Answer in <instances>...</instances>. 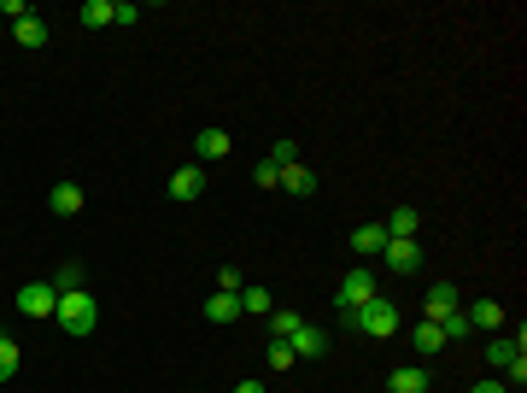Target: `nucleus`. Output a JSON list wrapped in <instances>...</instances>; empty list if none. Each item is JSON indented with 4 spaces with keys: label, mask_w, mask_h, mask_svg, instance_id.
<instances>
[{
    "label": "nucleus",
    "mask_w": 527,
    "mask_h": 393,
    "mask_svg": "<svg viewBox=\"0 0 527 393\" xmlns=\"http://www.w3.org/2000/svg\"><path fill=\"white\" fill-rule=\"evenodd\" d=\"M282 188L299 194V200H311V194H317V170H311V165H287L282 170Z\"/></svg>",
    "instance_id": "4468645a"
},
{
    "label": "nucleus",
    "mask_w": 527,
    "mask_h": 393,
    "mask_svg": "<svg viewBox=\"0 0 527 393\" xmlns=\"http://www.w3.org/2000/svg\"><path fill=\"white\" fill-rule=\"evenodd\" d=\"M439 335H446V347H463V340H469V317H463V305L439 317Z\"/></svg>",
    "instance_id": "6ab92c4d"
},
{
    "label": "nucleus",
    "mask_w": 527,
    "mask_h": 393,
    "mask_svg": "<svg viewBox=\"0 0 527 393\" xmlns=\"http://www.w3.org/2000/svg\"><path fill=\"white\" fill-rule=\"evenodd\" d=\"M18 359H24V352H18V340H6V335H0V382H12V376H18Z\"/></svg>",
    "instance_id": "a878e982"
},
{
    "label": "nucleus",
    "mask_w": 527,
    "mask_h": 393,
    "mask_svg": "<svg viewBox=\"0 0 527 393\" xmlns=\"http://www.w3.org/2000/svg\"><path fill=\"white\" fill-rule=\"evenodd\" d=\"M235 317H241V293H223V288H217V293L206 300V323L223 329V323H235Z\"/></svg>",
    "instance_id": "f8f14e48"
},
{
    "label": "nucleus",
    "mask_w": 527,
    "mask_h": 393,
    "mask_svg": "<svg viewBox=\"0 0 527 393\" xmlns=\"http://www.w3.org/2000/svg\"><path fill=\"white\" fill-rule=\"evenodd\" d=\"M264 323H270V340H293L299 329H305V317H299V312H287V305H275V312L264 317Z\"/></svg>",
    "instance_id": "dca6fc26"
},
{
    "label": "nucleus",
    "mask_w": 527,
    "mask_h": 393,
    "mask_svg": "<svg viewBox=\"0 0 527 393\" xmlns=\"http://www.w3.org/2000/svg\"><path fill=\"white\" fill-rule=\"evenodd\" d=\"M264 364H270V370H275V376H282V370H293V364H299V352H293V340H270V352H264Z\"/></svg>",
    "instance_id": "412c9836"
},
{
    "label": "nucleus",
    "mask_w": 527,
    "mask_h": 393,
    "mask_svg": "<svg viewBox=\"0 0 527 393\" xmlns=\"http://www.w3.org/2000/svg\"><path fill=\"white\" fill-rule=\"evenodd\" d=\"M253 182H258V188H282V165H275V158H258V165H253Z\"/></svg>",
    "instance_id": "bb28decb"
},
{
    "label": "nucleus",
    "mask_w": 527,
    "mask_h": 393,
    "mask_svg": "<svg viewBox=\"0 0 527 393\" xmlns=\"http://www.w3.org/2000/svg\"><path fill=\"white\" fill-rule=\"evenodd\" d=\"M428 364H398L393 376H387V393H428Z\"/></svg>",
    "instance_id": "1a4fd4ad"
},
{
    "label": "nucleus",
    "mask_w": 527,
    "mask_h": 393,
    "mask_svg": "<svg viewBox=\"0 0 527 393\" xmlns=\"http://www.w3.org/2000/svg\"><path fill=\"white\" fill-rule=\"evenodd\" d=\"M381 229H387V241H417L422 235V212H417V206H393Z\"/></svg>",
    "instance_id": "39448f33"
},
{
    "label": "nucleus",
    "mask_w": 527,
    "mask_h": 393,
    "mask_svg": "<svg viewBox=\"0 0 527 393\" xmlns=\"http://www.w3.org/2000/svg\"><path fill=\"white\" fill-rule=\"evenodd\" d=\"M270 158H275V165H282V170H287V165H299V147H293V141H287V135H282V141H275V147H270Z\"/></svg>",
    "instance_id": "c85d7f7f"
},
{
    "label": "nucleus",
    "mask_w": 527,
    "mask_h": 393,
    "mask_svg": "<svg viewBox=\"0 0 527 393\" xmlns=\"http://www.w3.org/2000/svg\"><path fill=\"white\" fill-rule=\"evenodd\" d=\"M293 352H299V359H322V352H329V335H322L317 323H305V329L293 335Z\"/></svg>",
    "instance_id": "f3484780"
},
{
    "label": "nucleus",
    "mask_w": 527,
    "mask_h": 393,
    "mask_svg": "<svg viewBox=\"0 0 527 393\" xmlns=\"http://www.w3.org/2000/svg\"><path fill=\"white\" fill-rule=\"evenodd\" d=\"M510 393H522V388H510Z\"/></svg>",
    "instance_id": "72a5a7b5"
},
{
    "label": "nucleus",
    "mask_w": 527,
    "mask_h": 393,
    "mask_svg": "<svg viewBox=\"0 0 527 393\" xmlns=\"http://www.w3.org/2000/svg\"><path fill=\"white\" fill-rule=\"evenodd\" d=\"M463 317H469V329H498V323H504V305H498V300H463Z\"/></svg>",
    "instance_id": "ddd939ff"
},
{
    "label": "nucleus",
    "mask_w": 527,
    "mask_h": 393,
    "mask_svg": "<svg viewBox=\"0 0 527 393\" xmlns=\"http://www.w3.org/2000/svg\"><path fill=\"white\" fill-rule=\"evenodd\" d=\"M522 340H527V329H516V340L493 335V340H486V364H493V370H510V364L522 359Z\"/></svg>",
    "instance_id": "6e6552de"
},
{
    "label": "nucleus",
    "mask_w": 527,
    "mask_h": 393,
    "mask_svg": "<svg viewBox=\"0 0 527 393\" xmlns=\"http://www.w3.org/2000/svg\"><path fill=\"white\" fill-rule=\"evenodd\" d=\"M241 312L270 317V312H275V293H270V288H241Z\"/></svg>",
    "instance_id": "4be33fe9"
},
{
    "label": "nucleus",
    "mask_w": 527,
    "mask_h": 393,
    "mask_svg": "<svg viewBox=\"0 0 527 393\" xmlns=\"http://www.w3.org/2000/svg\"><path fill=\"white\" fill-rule=\"evenodd\" d=\"M469 393H510V388H498V382H474Z\"/></svg>",
    "instance_id": "2f4dec72"
},
{
    "label": "nucleus",
    "mask_w": 527,
    "mask_h": 393,
    "mask_svg": "<svg viewBox=\"0 0 527 393\" xmlns=\"http://www.w3.org/2000/svg\"><path fill=\"white\" fill-rule=\"evenodd\" d=\"M0 12H6L12 24H24V18H30V0H0Z\"/></svg>",
    "instance_id": "7c9ffc66"
},
{
    "label": "nucleus",
    "mask_w": 527,
    "mask_h": 393,
    "mask_svg": "<svg viewBox=\"0 0 527 393\" xmlns=\"http://www.w3.org/2000/svg\"><path fill=\"white\" fill-rule=\"evenodd\" d=\"M199 194H206V170H199V165H182L170 177V200H199Z\"/></svg>",
    "instance_id": "9d476101"
},
{
    "label": "nucleus",
    "mask_w": 527,
    "mask_h": 393,
    "mask_svg": "<svg viewBox=\"0 0 527 393\" xmlns=\"http://www.w3.org/2000/svg\"><path fill=\"white\" fill-rule=\"evenodd\" d=\"M417 352H422V359L446 352V335H439V323H417Z\"/></svg>",
    "instance_id": "5701e85b"
},
{
    "label": "nucleus",
    "mask_w": 527,
    "mask_h": 393,
    "mask_svg": "<svg viewBox=\"0 0 527 393\" xmlns=\"http://www.w3.org/2000/svg\"><path fill=\"white\" fill-rule=\"evenodd\" d=\"M340 323L358 329V335H369V340H393V335H398V305L375 293V300L358 305V312H340Z\"/></svg>",
    "instance_id": "f257e3e1"
},
{
    "label": "nucleus",
    "mask_w": 527,
    "mask_h": 393,
    "mask_svg": "<svg viewBox=\"0 0 527 393\" xmlns=\"http://www.w3.org/2000/svg\"><path fill=\"white\" fill-rule=\"evenodd\" d=\"M12 35H18V47H47V24L35 18V12L24 24H12Z\"/></svg>",
    "instance_id": "aec40b11"
},
{
    "label": "nucleus",
    "mask_w": 527,
    "mask_h": 393,
    "mask_svg": "<svg viewBox=\"0 0 527 393\" xmlns=\"http://www.w3.org/2000/svg\"><path fill=\"white\" fill-rule=\"evenodd\" d=\"M457 305H463V293L451 288V282H434V288H428V300H422V323H439V317H446V312H457Z\"/></svg>",
    "instance_id": "0eeeda50"
},
{
    "label": "nucleus",
    "mask_w": 527,
    "mask_h": 393,
    "mask_svg": "<svg viewBox=\"0 0 527 393\" xmlns=\"http://www.w3.org/2000/svg\"><path fill=\"white\" fill-rule=\"evenodd\" d=\"M194 153H199V158H229V153H235V135H229V129H199V135H194Z\"/></svg>",
    "instance_id": "9b49d317"
},
{
    "label": "nucleus",
    "mask_w": 527,
    "mask_h": 393,
    "mask_svg": "<svg viewBox=\"0 0 527 393\" xmlns=\"http://www.w3.org/2000/svg\"><path fill=\"white\" fill-rule=\"evenodd\" d=\"M334 300H340V312H358V305H369V300H375V270L351 264L346 276H340V293H334Z\"/></svg>",
    "instance_id": "20e7f679"
},
{
    "label": "nucleus",
    "mask_w": 527,
    "mask_h": 393,
    "mask_svg": "<svg viewBox=\"0 0 527 393\" xmlns=\"http://www.w3.org/2000/svg\"><path fill=\"white\" fill-rule=\"evenodd\" d=\"M235 393H270V388H264V382H241V388H235Z\"/></svg>",
    "instance_id": "473e14b6"
},
{
    "label": "nucleus",
    "mask_w": 527,
    "mask_h": 393,
    "mask_svg": "<svg viewBox=\"0 0 527 393\" xmlns=\"http://www.w3.org/2000/svg\"><path fill=\"white\" fill-rule=\"evenodd\" d=\"M53 323L65 329V335H94V323H100V305H94V293L77 288V293H59V312H53Z\"/></svg>",
    "instance_id": "f03ea898"
},
{
    "label": "nucleus",
    "mask_w": 527,
    "mask_h": 393,
    "mask_svg": "<svg viewBox=\"0 0 527 393\" xmlns=\"http://www.w3.org/2000/svg\"><path fill=\"white\" fill-rule=\"evenodd\" d=\"M77 18L88 24V30H106V24H111V0H82Z\"/></svg>",
    "instance_id": "b1692460"
},
{
    "label": "nucleus",
    "mask_w": 527,
    "mask_h": 393,
    "mask_svg": "<svg viewBox=\"0 0 527 393\" xmlns=\"http://www.w3.org/2000/svg\"><path fill=\"white\" fill-rule=\"evenodd\" d=\"M111 24H141V6L135 0H111Z\"/></svg>",
    "instance_id": "cd10ccee"
},
{
    "label": "nucleus",
    "mask_w": 527,
    "mask_h": 393,
    "mask_svg": "<svg viewBox=\"0 0 527 393\" xmlns=\"http://www.w3.org/2000/svg\"><path fill=\"white\" fill-rule=\"evenodd\" d=\"M47 206H53V217H77L82 212V188L77 182H59V188L47 194Z\"/></svg>",
    "instance_id": "2eb2a0df"
},
{
    "label": "nucleus",
    "mask_w": 527,
    "mask_h": 393,
    "mask_svg": "<svg viewBox=\"0 0 527 393\" xmlns=\"http://www.w3.org/2000/svg\"><path fill=\"white\" fill-rule=\"evenodd\" d=\"M387 270H398V276H417L422 270V241H387Z\"/></svg>",
    "instance_id": "423d86ee"
},
{
    "label": "nucleus",
    "mask_w": 527,
    "mask_h": 393,
    "mask_svg": "<svg viewBox=\"0 0 527 393\" xmlns=\"http://www.w3.org/2000/svg\"><path fill=\"white\" fill-rule=\"evenodd\" d=\"M217 288H223V293H241V288H246V282H241V270H235V264H223V270H217Z\"/></svg>",
    "instance_id": "c756f323"
},
{
    "label": "nucleus",
    "mask_w": 527,
    "mask_h": 393,
    "mask_svg": "<svg viewBox=\"0 0 527 393\" xmlns=\"http://www.w3.org/2000/svg\"><path fill=\"white\" fill-rule=\"evenodd\" d=\"M351 247L358 253H387V229L381 224H358L351 229Z\"/></svg>",
    "instance_id": "a211bd4d"
},
{
    "label": "nucleus",
    "mask_w": 527,
    "mask_h": 393,
    "mask_svg": "<svg viewBox=\"0 0 527 393\" xmlns=\"http://www.w3.org/2000/svg\"><path fill=\"white\" fill-rule=\"evenodd\" d=\"M18 312L35 317V323H47V317L59 312V288H53V282H24V288H18Z\"/></svg>",
    "instance_id": "7ed1b4c3"
},
{
    "label": "nucleus",
    "mask_w": 527,
    "mask_h": 393,
    "mask_svg": "<svg viewBox=\"0 0 527 393\" xmlns=\"http://www.w3.org/2000/svg\"><path fill=\"white\" fill-rule=\"evenodd\" d=\"M53 288H59V293H77V288H82V264H77V259H65V264L53 270Z\"/></svg>",
    "instance_id": "393cba45"
}]
</instances>
